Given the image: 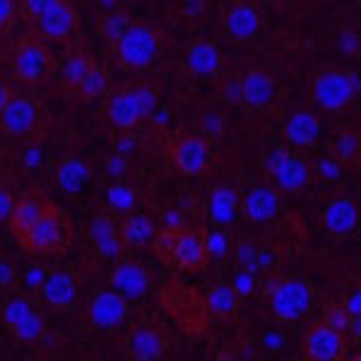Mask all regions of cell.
I'll return each instance as SVG.
<instances>
[{
  "label": "cell",
  "instance_id": "6da1fadb",
  "mask_svg": "<svg viewBox=\"0 0 361 361\" xmlns=\"http://www.w3.org/2000/svg\"><path fill=\"white\" fill-rule=\"evenodd\" d=\"M70 236H73V231H70L68 217L56 205H49L42 219L17 238L29 253H61L68 248Z\"/></svg>",
  "mask_w": 361,
  "mask_h": 361
},
{
  "label": "cell",
  "instance_id": "7a4b0ae2",
  "mask_svg": "<svg viewBox=\"0 0 361 361\" xmlns=\"http://www.w3.org/2000/svg\"><path fill=\"white\" fill-rule=\"evenodd\" d=\"M359 82L352 73L340 68H325L313 78L311 82V97L323 111L335 114L347 109L357 99Z\"/></svg>",
  "mask_w": 361,
  "mask_h": 361
},
{
  "label": "cell",
  "instance_id": "3957f363",
  "mask_svg": "<svg viewBox=\"0 0 361 361\" xmlns=\"http://www.w3.org/2000/svg\"><path fill=\"white\" fill-rule=\"evenodd\" d=\"M157 111V94L149 87H135V90H123L109 97L106 102V116L109 121L121 128L130 130L140 121L147 118Z\"/></svg>",
  "mask_w": 361,
  "mask_h": 361
},
{
  "label": "cell",
  "instance_id": "277c9868",
  "mask_svg": "<svg viewBox=\"0 0 361 361\" xmlns=\"http://www.w3.org/2000/svg\"><path fill=\"white\" fill-rule=\"evenodd\" d=\"M159 34L147 25H130L116 42V56L126 68L140 70L147 68L159 54Z\"/></svg>",
  "mask_w": 361,
  "mask_h": 361
},
{
  "label": "cell",
  "instance_id": "5b68a950",
  "mask_svg": "<svg viewBox=\"0 0 361 361\" xmlns=\"http://www.w3.org/2000/svg\"><path fill=\"white\" fill-rule=\"evenodd\" d=\"M313 294L311 287L301 279H287V282L277 284L270 292V311L272 316L282 323H292V320L304 318L311 308Z\"/></svg>",
  "mask_w": 361,
  "mask_h": 361
},
{
  "label": "cell",
  "instance_id": "8992f818",
  "mask_svg": "<svg viewBox=\"0 0 361 361\" xmlns=\"http://www.w3.org/2000/svg\"><path fill=\"white\" fill-rule=\"evenodd\" d=\"M267 169H270L272 178H275L277 188L284 193H299L308 185L313 171L301 157L289 154L284 149H275L267 157Z\"/></svg>",
  "mask_w": 361,
  "mask_h": 361
},
{
  "label": "cell",
  "instance_id": "52a82bcc",
  "mask_svg": "<svg viewBox=\"0 0 361 361\" xmlns=\"http://www.w3.org/2000/svg\"><path fill=\"white\" fill-rule=\"evenodd\" d=\"M51 54L49 49L37 42V39H25L15 51V58H13V68H15V75L27 85H37L42 80L49 78L51 73Z\"/></svg>",
  "mask_w": 361,
  "mask_h": 361
},
{
  "label": "cell",
  "instance_id": "ba28073f",
  "mask_svg": "<svg viewBox=\"0 0 361 361\" xmlns=\"http://www.w3.org/2000/svg\"><path fill=\"white\" fill-rule=\"evenodd\" d=\"M347 352L345 333L330 328L325 323H316L308 328L304 337V354L313 361H337Z\"/></svg>",
  "mask_w": 361,
  "mask_h": 361
},
{
  "label": "cell",
  "instance_id": "9c48e42d",
  "mask_svg": "<svg viewBox=\"0 0 361 361\" xmlns=\"http://www.w3.org/2000/svg\"><path fill=\"white\" fill-rule=\"evenodd\" d=\"M171 161L180 176H200L209 161V145L195 135L178 137L171 147Z\"/></svg>",
  "mask_w": 361,
  "mask_h": 361
},
{
  "label": "cell",
  "instance_id": "30bf717a",
  "mask_svg": "<svg viewBox=\"0 0 361 361\" xmlns=\"http://www.w3.org/2000/svg\"><path fill=\"white\" fill-rule=\"evenodd\" d=\"M279 207H282V197H279L277 188L255 185V188H250L246 193L238 209H241V214L250 224H270L279 214Z\"/></svg>",
  "mask_w": 361,
  "mask_h": 361
},
{
  "label": "cell",
  "instance_id": "8fae6325",
  "mask_svg": "<svg viewBox=\"0 0 361 361\" xmlns=\"http://www.w3.org/2000/svg\"><path fill=\"white\" fill-rule=\"evenodd\" d=\"M87 316L94 328L111 330L118 328L128 316V299L123 294H118L116 289H106V292H99L92 299L90 308H87Z\"/></svg>",
  "mask_w": 361,
  "mask_h": 361
},
{
  "label": "cell",
  "instance_id": "7c38bea8",
  "mask_svg": "<svg viewBox=\"0 0 361 361\" xmlns=\"http://www.w3.org/2000/svg\"><path fill=\"white\" fill-rule=\"evenodd\" d=\"M209 255L205 246V231L200 229H180L176 241V253H173V265L180 270H202L207 265Z\"/></svg>",
  "mask_w": 361,
  "mask_h": 361
},
{
  "label": "cell",
  "instance_id": "4fadbf2b",
  "mask_svg": "<svg viewBox=\"0 0 361 361\" xmlns=\"http://www.w3.org/2000/svg\"><path fill=\"white\" fill-rule=\"evenodd\" d=\"M39 111L34 106L32 99L27 97H13L8 102V106L0 114V130L8 133V135H27L34 126H37Z\"/></svg>",
  "mask_w": 361,
  "mask_h": 361
},
{
  "label": "cell",
  "instance_id": "5bb4252c",
  "mask_svg": "<svg viewBox=\"0 0 361 361\" xmlns=\"http://www.w3.org/2000/svg\"><path fill=\"white\" fill-rule=\"evenodd\" d=\"M277 94V82L263 68H250L241 78V102L253 109H263L272 104Z\"/></svg>",
  "mask_w": 361,
  "mask_h": 361
},
{
  "label": "cell",
  "instance_id": "9a60e30c",
  "mask_svg": "<svg viewBox=\"0 0 361 361\" xmlns=\"http://www.w3.org/2000/svg\"><path fill=\"white\" fill-rule=\"evenodd\" d=\"M357 222H359V209L357 202L349 195L333 197L323 209V226L335 236H345L349 231H354Z\"/></svg>",
  "mask_w": 361,
  "mask_h": 361
},
{
  "label": "cell",
  "instance_id": "2e32d148",
  "mask_svg": "<svg viewBox=\"0 0 361 361\" xmlns=\"http://www.w3.org/2000/svg\"><path fill=\"white\" fill-rule=\"evenodd\" d=\"M111 287L118 294H123L126 299H142L149 289V275L140 263L123 260V263L116 265L111 275Z\"/></svg>",
  "mask_w": 361,
  "mask_h": 361
},
{
  "label": "cell",
  "instance_id": "e0dca14e",
  "mask_svg": "<svg viewBox=\"0 0 361 361\" xmlns=\"http://www.w3.org/2000/svg\"><path fill=\"white\" fill-rule=\"evenodd\" d=\"M224 32L226 37L236 39V42H248L260 32V15L253 5L248 3H234L224 13Z\"/></svg>",
  "mask_w": 361,
  "mask_h": 361
},
{
  "label": "cell",
  "instance_id": "ac0fdd59",
  "mask_svg": "<svg viewBox=\"0 0 361 361\" xmlns=\"http://www.w3.org/2000/svg\"><path fill=\"white\" fill-rule=\"evenodd\" d=\"M90 236H92V241H94L97 253L102 255L104 260L121 258V253H123L126 243L121 241L118 226L114 224V219L109 217V214H99V217L92 219Z\"/></svg>",
  "mask_w": 361,
  "mask_h": 361
},
{
  "label": "cell",
  "instance_id": "d6986e66",
  "mask_svg": "<svg viewBox=\"0 0 361 361\" xmlns=\"http://www.w3.org/2000/svg\"><path fill=\"white\" fill-rule=\"evenodd\" d=\"M320 137V121L316 114L299 109L287 118L284 123V140H287L292 147H311L316 145Z\"/></svg>",
  "mask_w": 361,
  "mask_h": 361
},
{
  "label": "cell",
  "instance_id": "ffe728a7",
  "mask_svg": "<svg viewBox=\"0 0 361 361\" xmlns=\"http://www.w3.org/2000/svg\"><path fill=\"white\" fill-rule=\"evenodd\" d=\"M37 22L46 39H66L75 32V27H78V13H75L73 5L61 0L49 13H44L39 17Z\"/></svg>",
  "mask_w": 361,
  "mask_h": 361
},
{
  "label": "cell",
  "instance_id": "44dd1931",
  "mask_svg": "<svg viewBox=\"0 0 361 361\" xmlns=\"http://www.w3.org/2000/svg\"><path fill=\"white\" fill-rule=\"evenodd\" d=\"M128 354L137 361H154L161 359L166 352V340L154 328H137L128 337Z\"/></svg>",
  "mask_w": 361,
  "mask_h": 361
},
{
  "label": "cell",
  "instance_id": "7402d4cb",
  "mask_svg": "<svg viewBox=\"0 0 361 361\" xmlns=\"http://www.w3.org/2000/svg\"><path fill=\"white\" fill-rule=\"evenodd\" d=\"M51 202H46L44 197H37V195H27V197H20L15 202V209L10 214V229H13L15 236H22L25 231L29 229L32 224H37L42 219V214L49 209Z\"/></svg>",
  "mask_w": 361,
  "mask_h": 361
},
{
  "label": "cell",
  "instance_id": "603a6c76",
  "mask_svg": "<svg viewBox=\"0 0 361 361\" xmlns=\"http://www.w3.org/2000/svg\"><path fill=\"white\" fill-rule=\"evenodd\" d=\"M90 178H92V169L85 159H80V157H68V159H63L56 171V183L61 185L63 193H70V195L80 193V190L90 183Z\"/></svg>",
  "mask_w": 361,
  "mask_h": 361
},
{
  "label": "cell",
  "instance_id": "cb8c5ba5",
  "mask_svg": "<svg viewBox=\"0 0 361 361\" xmlns=\"http://www.w3.org/2000/svg\"><path fill=\"white\" fill-rule=\"evenodd\" d=\"M42 296L56 308H66L78 296V282L70 272H51L42 284Z\"/></svg>",
  "mask_w": 361,
  "mask_h": 361
},
{
  "label": "cell",
  "instance_id": "d4e9b609",
  "mask_svg": "<svg viewBox=\"0 0 361 361\" xmlns=\"http://www.w3.org/2000/svg\"><path fill=\"white\" fill-rule=\"evenodd\" d=\"M185 68L193 75H200V78H207V75H214L219 70V63H222V54L214 44L209 42H197L188 49L185 54Z\"/></svg>",
  "mask_w": 361,
  "mask_h": 361
},
{
  "label": "cell",
  "instance_id": "484cf974",
  "mask_svg": "<svg viewBox=\"0 0 361 361\" xmlns=\"http://www.w3.org/2000/svg\"><path fill=\"white\" fill-rule=\"evenodd\" d=\"M241 207V200H238L234 188H226V185H219V188L212 190L207 202V212L212 217V222L217 224H231L236 219V212Z\"/></svg>",
  "mask_w": 361,
  "mask_h": 361
},
{
  "label": "cell",
  "instance_id": "4316f807",
  "mask_svg": "<svg viewBox=\"0 0 361 361\" xmlns=\"http://www.w3.org/2000/svg\"><path fill=\"white\" fill-rule=\"evenodd\" d=\"M118 234L126 246L140 248V246H147V243L152 241L157 234V226L147 214H130V217L118 226Z\"/></svg>",
  "mask_w": 361,
  "mask_h": 361
},
{
  "label": "cell",
  "instance_id": "83f0119b",
  "mask_svg": "<svg viewBox=\"0 0 361 361\" xmlns=\"http://www.w3.org/2000/svg\"><path fill=\"white\" fill-rule=\"evenodd\" d=\"M333 157L342 166H359L361 164V130L347 128L337 133L333 140Z\"/></svg>",
  "mask_w": 361,
  "mask_h": 361
},
{
  "label": "cell",
  "instance_id": "f1b7e54d",
  "mask_svg": "<svg viewBox=\"0 0 361 361\" xmlns=\"http://www.w3.org/2000/svg\"><path fill=\"white\" fill-rule=\"evenodd\" d=\"M238 299H241V296L236 294V289L231 287V284H217V287H212V292H209L207 304L212 308V313H217V316H222V318H229L236 313Z\"/></svg>",
  "mask_w": 361,
  "mask_h": 361
},
{
  "label": "cell",
  "instance_id": "f546056e",
  "mask_svg": "<svg viewBox=\"0 0 361 361\" xmlns=\"http://www.w3.org/2000/svg\"><path fill=\"white\" fill-rule=\"evenodd\" d=\"M109 82H111V78H109L106 68H102V66H97V63H94V66L85 73V78L78 82V92H80V97H82V99L92 102V99L102 97L104 92H106Z\"/></svg>",
  "mask_w": 361,
  "mask_h": 361
},
{
  "label": "cell",
  "instance_id": "4dcf8cb0",
  "mask_svg": "<svg viewBox=\"0 0 361 361\" xmlns=\"http://www.w3.org/2000/svg\"><path fill=\"white\" fill-rule=\"evenodd\" d=\"M10 333H13L20 342H25V345H32V342H37L39 337L44 335V318H42V313L32 311L29 316L22 318L20 323H17L13 330H10Z\"/></svg>",
  "mask_w": 361,
  "mask_h": 361
},
{
  "label": "cell",
  "instance_id": "1f68e13d",
  "mask_svg": "<svg viewBox=\"0 0 361 361\" xmlns=\"http://www.w3.org/2000/svg\"><path fill=\"white\" fill-rule=\"evenodd\" d=\"M94 66V58L87 56V54H70L66 61H63V80L68 85L78 87L80 80L85 78V73Z\"/></svg>",
  "mask_w": 361,
  "mask_h": 361
},
{
  "label": "cell",
  "instance_id": "d6a6232c",
  "mask_svg": "<svg viewBox=\"0 0 361 361\" xmlns=\"http://www.w3.org/2000/svg\"><path fill=\"white\" fill-rule=\"evenodd\" d=\"M180 229H183V226H180ZM180 229H171V226H166V229H161L154 234V238H152L154 253L159 255L161 263L173 265V253H176V241H178Z\"/></svg>",
  "mask_w": 361,
  "mask_h": 361
},
{
  "label": "cell",
  "instance_id": "836d02e7",
  "mask_svg": "<svg viewBox=\"0 0 361 361\" xmlns=\"http://www.w3.org/2000/svg\"><path fill=\"white\" fill-rule=\"evenodd\" d=\"M32 311H34V306H32V301H29L27 296H13V299H8V301H5V306H3V323L13 330L15 325L20 323L25 316H29Z\"/></svg>",
  "mask_w": 361,
  "mask_h": 361
},
{
  "label": "cell",
  "instance_id": "e575fe53",
  "mask_svg": "<svg viewBox=\"0 0 361 361\" xmlns=\"http://www.w3.org/2000/svg\"><path fill=\"white\" fill-rule=\"evenodd\" d=\"M135 190L126 183H116L106 190V200L116 212H130L135 207Z\"/></svg>",
  "mask_w": 361,
  "mask_h": 361
},
{
  "label": "cell",
  "instance_id": "d590c367",
  "mask_svg": "<svg viewBox=\"0 0 361 361\" xmlns=\"http://www.w3.org/2000/svg\"><path fill=\"white\" fill-rule=\"evenodd\" d=\"M349 320H352V316L347 313L345 304H330V306H325L323 320H320V323L330 325V328L340 330V333H347V330H349Z\"/></svg>",
  "mask_w": 361,
  "mask_h": 361
},
{
  "label": "cell",
  "instance_id": "8d00e7d4",
  "mask_svg": "<svg viewBox=\"0 0 361 361\" xmlns=\"http://www.w3.org/2000/svg\"><path fill=\"white\" fill-rule=\"evenodd\" d=\"M234 260L241 270H248V272H253V275L260 270L258 250H255V246H250V243H238L236 250H234Z\"/></svg>",
  "mask_w": 361,
  "mask_h": 361
},
{
  "label": "cell",
  "instance_id": "74e56055",
  "mask_svg": "<svg viewBox=\"0 0 361 361\" xmlns=\"http://www.w3.org/2000/svg\"><path fill=\"white\" fill-rule=\"evenodd\" d=\"M130 25H133V22L128 20L126 15L109 17V20H106V25H104V34H106V39H109V42H114V44H116V42H118V39H121V34H123L126 29L130 27Z\"/></svg>",
  "mask_w": 361,
  "mask_h": 361
},
{
  "label": "cell",
  "instance_id": "f35d334b",
  "mask_svg": "<svg viewBox=\"0 0 361 361\" xmlns=\"http://www.w3.org/2000/svg\"><path fill=\"white\" fill-rule=\"evenodd\" d=\"M205 246H207L209 258H222V255L226 253L229 241H226V236L222 234V231H209V234H205Z\"/></svg>",
  "mask_w": 361,
  "mask_h": 361
},
{
  "label": "cell",
  "instance_id": "ab89813d",
  "mask_svg": "<svg viewBox=\"0 0 361 361\" xmlns=\"http://www.w3.org/2000/svg\"><path fill=\"white\" fill-rule=\"evenodd\" d=\"M337 49L342 51V54H357L361 49V37L357 32H352V29H347V32L340 34V39H337Z\"/></svg>",
  "mask_w": 361,
  "mask_h": 361
},
{
  "label": "cell",
  "instance_id": "60d3db41",
  "mask_svg": "<svg viewBox=\"0 0 361 361\" xmlns=\"http://www.w3.org/2000/svg\"><path fill=\"white\" fill-rule=\"evenodd\" d=\"M61 0H25V10L32 20H39L44 13H49L54 5H58Z\"/></svg>",
  "mask_w": 361,
  "mask_h": 361
},
{
  "label": "cell",
  "instance_id": "b9f144b4",
  "mask_svg": "<svg viewBox=\"0 0 361 361\" xmlns=\"http://www.w3.org/2000/svg\"><path fill=\"white\" fill-rule=\"evenodd\" d=\"M46 277H49V272H46L44 267H29L27 275H25V287L29 292H37V289H42Z\"/></svg>",
  "mask_w": 361,
  "mask_h": 361
},
{
  "label": "cell",
  "instance_id": "7bdbcfd3",
  "mask_svg": "<svg viewBox=\"0 0 361 361\" xmlns=\"http://www.w3.org/2000/svg\"><path fill=\"white\" fill-rule=\"evenodd\" d=\"M253 284H255L253 272L241 270V272H238V275L234 277V282H231V287L236 289V294H238V296H246V294L253 292Z\"/></svg>",
  "mask_w": 361,
  "mask_h": 361
},
{
  "label": "cell",
  "instance_id": "ee69618b",
  "mask_svg": "<svg viewBox=\"0 0 361 361\" xmlns=\"http://www.w3.org/2000/svg\"><path fill=\"white\" fill-rule=\"evenodd\" d=\"M222 128H224V118L219 114H205L202 116V133L205 135H219L222 133Z\"/></svg>",
  "mask_w": 361,
  "mask_h": 361
},
{
  "label": "cell",
  "instance_id": "f6af8a7d",
  "mask_svg": "<svg viewBox=\"0 0 361 361\" xmlns=\"http://www.w3.org/2000/svg\"><path fill=\"white\" fill-rule=\"evenodd\" d=\"M15 202H17V197L10 193L8 188H0V222L10 219V214H13V209H15Z\"/></svg>",
  "mask_w": 361,
  "mask_h": 361
},
{
  "label": "cell",
  "instance_id": "bcb514c9",
  "mask_svg": "<svg viewBox=\"0 0 361 361\" xmlns=\"http://www.w3.org/2000/svg\"><path fill=\"white\" fill-rule=\"evenodd\" d=\"M340 171H342V164L335 159V157H330V159H323V161L318 164V173H320L323 178H330V180H333V178L340 176Z\"/></svg>",
  "mask_w": 361,
  "mask_h": 361
},
{
  "label": "cell",
  "instance_id": "7dc6e473",
  "mask_svg": "<svg viewBox=\"0 0 361 361\" xmlns=\"http://www.w3.org/2000/svg\"><path fill=\"white\" fill-rule=\"evenodd\" d=\"M126 157L123 154H116V157H109L106 159V171L111 173V176L116 178H121L126 173Z\"/></svg>",
  "mask_w": 361,
  "mask_h": 361
},
{
  "label": "cell",
  "instance_id": "c3c4849f",
  "mask_svg": "<svg viewBox=\"0 0 361 361\" xmlns=\"http://www.w3.org/2000/svg\"><path fill=\"white\" fill-rule=\"evenodd\" d=\"M15 275H17L15 265L10 263V260L0 258V287H8V284H13L15 282Z\"/></svg>",
  "mask_w": 361,
  "mask_h": 361
},
{
  "label": "cell",
  "instance_id": "681fc988",
  "mask_svg": "<svg viewBox=\"0 0 361 361\" xmlns=\"http://www.w3.org/2000/svg\"><path fill=\"white\" fill-rule=\"evenodd\" d=\"M15 17V0H0V29L8 27Z\"/></svg>",
  "mask_w": 361,
  "mask_h": 361
},
{
  "label": "cell",
  "instance_id": "f907efd6",
  "mask_svg": "<svg viewBox=\"0 0 361 361\" xmlns=\"http://www.w3.org/2000/svg\"><path fill=\"white\" fill-rule=\"evenodd\" d=\"M345 308H347L349 316H359V313H361V287L354 289V292L347 296Z\"/></svg>",
  "mask_w": 361,
  "mask_h": 361
},
{
  "label": "cell",
  "instance_id": "816d5d0a",
  "mask_svg": "<svg viewBox=\"0 0 361 361\" xmlns=\"http://www.w3.org/2000/svg\"><path fill=\"white\" fill-rule=\"evenodd\" d=\"M164 222H166V226H171V229H180V226H183V217H180L178 209H166Z\"/></svg>",
  "mask_w": 361,
  "mask_h": 361
},
{
  "label": "cell",
  "instance_id": "f5cc1de1",
  "mask_svg": "<svg viewBox=\"0 0 361 361\" xmlns=\"http://www.w3.org/2000/svg\"><path fill=\"white\" fill-rule=\"evenodd\" d=\"M277 263V250H258V265L260 267H267V265H275Z\"/></svg>",
  "mask_w": 361,
  "mask_h": 361
},
{
  "label": "cell",
  "instance_id": "db71d44e",
  "mask_svg": "<svg viewBox=\"0 0 361 361\" xmlns=\"http://www.w3.org/2000/svg\"><path fill=\"white\" fill-rule=\"evenodd\" d=\"M137 149V142H135V137H123L118 142V154H123V157H128V154H133Z\"/></svg>",
  "mask_w": 361,
  "mask_h": 361
},
{
  "label": "cell",
  "instance_id": "11a10c76",
  "mask_svg": "<svg viewBox=\"0 0 361 361\" xmlns=\"http://www.w3.org/2000/svg\"><path fill=\"white\" fill-rule=\"evenodd\" d=\"M27 166H39V164H42V152H39V149L37 147H32V149H27Z\"/></svg>",
  "mask_w": 361,
  "mask_h": 361
},
{
  "label": "cell",
  "instance_id": "9f6ffc18",
  "mask_svg": "<svg viewBox=\"0 0 361 361\" xmlns=\"http://www.w3.org/2000/svg\"><path fill=\"white\" fill-rule=\"evenodd\" d=\"M349 333L354 335V340L361 342V313L359 316H352V320H349Z\"/></svg>",
  "mask_w": 361,
  "mask_h": 361
},
{
  "label": "cell",
  "instance_id": "6f0895ef",
  "mask_svg": "<svg viewBox=\"0 0 361 361\" xmlns=\"http://www.w3.org/2000/svg\"><path fill=\"white\" fill-rule=\"evenodd\" d=\"M13 90H10L8 85H0V114H3V109L8 106V102L13 99Z\"/></svg>",
  "mask_w": 361,
  "mask_h": 361
},
{
  "label": "cell",
  "instance_id": "680465c9",
  "mask_svg": "<svg viewBox=\"0 0 361 361\" xmlns=\"http://www.w3.org/2000/svg\"><path fill=\"white\" fill-rule=\"evenodd\" d=\"M104 3H106V5H109V3H114V0H104Z\"/></svg>",
  "mask_w": 361,
  "mask_h": 361
},
{
  "label": "cell",
  "instance_id": "91938a15",
  "mask_svg": "<svg viewBox=\"0 0 361 361\" xmlns=\"http://www.w3.org/2000/svg\"><path fill=\"white\" fill-rule=\"evenodd\" d=\"M359 3H361V0H359Z\"/></svg>",
  "mask_w": 361,
  "mask_h": 361
}]
</instances>
